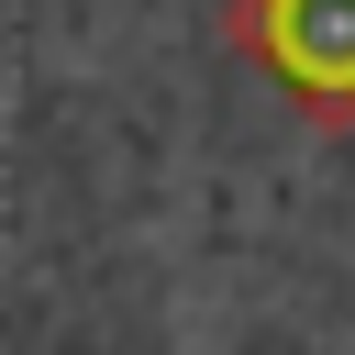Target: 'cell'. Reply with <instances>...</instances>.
Segmentation results:
<instances>
[{"instance_id":"cell-1","label":"cell","mask_w":355,"mask_h":355,"mask_svg":"<svg viewBox=\"0 0 355 355\" xmlns=\"http://www.w3.org/2000/svg\"><path fill=\"white\" fill-rule=\"evenodd\" d=\"M233 44L266 67V89L344 133L355 122V0H233Z\"/></svg>"}]
</instances>
